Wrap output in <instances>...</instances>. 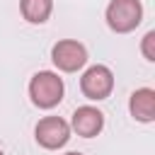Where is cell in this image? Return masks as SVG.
<instances>
[{
	"label": "cell",
	"mask_w": 155,
	"mask_h": 155,
	"mask_svg": "<svg viewBox=\"0 0 155 155\" xmlns=\"http://www.w3.org/2000/svg\"><path fill=\"white\" fill-rule=\"evenodd\" d=\"M63 80L53 70H39L29 80V97L39 109H53L63 99Z\"/></svg>",
	"instance_id": "1"
},
{
	"label": "cell",
	"mask_w": 155,
	"mask_h": 155,
	"mask_svg": "<svg viewBox=\"0 0 155 155\" xmlns=\"http://www.w3.org/2000/svg\"><path fill=\"white\" fill-rule=\"evenodd\" d=\"M143 19V5L140 0H111L107 5V24L116 34L133 31Z\"/></svg>",
	"instance_id": "2"
},
{
	"label": "cell",
	"mask_w": 155,
	"mask_h": 155,
	"mask_svg": "<svg viewBox=\"0 0 155 155\" xmlns=\"http://www.w3.org/2000/svg\"><path fill=\"white\" fill-rule=\"evenodd\" d=\"M114 90V73L111 68L97 63V65H90L82 78H80V92L92 99V102H99V99H107Z\"/></svg>",
	"instance_id": "3"
},
{
	"label": "cell",
	"mask_w": 155,
	"mask_h": 155,
	"mask_svg": "<svg viewBox=\"0 0 155 155\" xmlns=\"http://www.w3.org/2000/svg\"><path fill=\"white\" fill-rule=\"evenodd\" d=\"M51 61L63 73H75L87 63V48L75 39H61L51 48Z\"/></svg>",
	"instance_id": "4"
},
{
	"label": "cell",
	"mask_w": 155,
	"mask_h": 155,
	"mask_svg": "<svg viewBox=\"0 0 155 155\" xmlns=\"http://www.w3.org/2000/svg\"><path fill=\"white\" fill-rule=\"evenodd\" d=\"M34 138L41 148L58 150L70 140V124L63 121L61 116H44L34 128Z\"/></svg>",
	"instance_id": "5"
},
{
	"label": "cell",
	"mask_w": 155,
	"mask_h": 155,
	"mask_svg": "<svg viewBox=\"0 0 155 155\" xmlns=\"http://www.w3.org/2000/svg\"><path fill=\"white\" fill-rule=\"evenodd\" d=\"M70 128L82 136V138H94L99 136V131L104 128V114L92 107V104H85V107H78L73 111V119H70Z\"/></svg>",
	"instance_id": "6"
},
{
	"label": "cell",
	"mask_w": 155,
	"mask_h": 155,
	"mask_svg": "<svg viewBox=\"0 0 155 155\" xmlns=\"http://www.w3.org/2000/svg\"><path fill=\"white\" fill-rule=\"evenodd\" d=\"M128 111L136 121L150 124L155 119V90H150V87L133 90V94L128 99Z\"/></svg>",
	"instance_id": "7"
},
{
	"label": "cell",
	"mask_w": 155,
	"mask_h": 155,
	"mask_svg": "<svg viewBox=\"0 0 155 155\" xmlns=\"http://www.w3.org/2000/svg\"><path fill=\"white\" fill-rule=\"evenodd\" d=\"M53 0H19V12L31 24H44L51 17Z\"/></svg>",
	"instance_id": "8"
},
{
	"label": "cell",
	"mask_w": 155,
	"mask_h": 155,
	"mask_svg": "<svg viewBox=\"0 0 155 155\" xmlns=\"http://www.w3.org/2000/svg\"><path fill=\"white\" fill-rule=\"evenodd\" d=\"M140 51H143V56H145V61H155V31H148L145 36H143V44H140Z\"/></svg>",
	"instance_id": "9"
},
{
	"label": "cell",
	"mask_w": 155,
	"mask_h": 155,
	"mask_svg": "<svg viewBox=\"0 0 155 155\" xmlns=\"http://www.w3.org/2000/svg\"><path fill=\"white\" fill-rule=\"evenodd\" d=\"M65 155H82V153H78V150H70V153H65Z\"/></svg>",
	"instance_id": "10"
},
{
	"label": "cell",
	"mask_w": 155,
	"mask_h": 155,
	"mask_svg": "<svg viewBox=\"0 0 155 155\" xmlns=\"http://www.w3.org/2000/svg\"><path fill=\"white\" fill-rule=\"evenodd\" d=\"M0 155H5V153H2V150H0Z\"/></svg>",
	"instance_id": "11"
}]
</instances>
